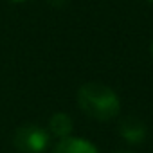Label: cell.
<instances>
[{
	"mask_svg": "<svg viewBox=\"0 0 153 153\" xmlns=\"http://www.w3.org/2000/svg\"><path fill=\"white\" fill-rule=\"evenodd\" d=\"M115 153H133V151H115Z\"/></svg>",
	"mask_w": 153,
	"mask_h": 153,
	"instance_id": "8992f818",
	"label": "cell"
},
{
	"mask_svg": "<svg viewBox=\"0 0 153 153\" xmlns=\"http://www.w3.org/2000/svg\"><path fill=\"white\" fill-rule=\"evenodd\" d=\"M151 56H153V42H151Z\"/></svg>",
	"mask_w": 153,
	"mask_h": 153,
	"instance_id": "52a82bcc",
	"label": "cell"
},
{
	"mask_svg": "<svg viewBox=\"0 0 153 153\" xmlns=\"http://www.w3.org/2000/svg\"><path fill=\"white\" fill-rule=\"evenodd\" d=\"M13 2H24V0H13Z\"/></svg>",
	"mask_w": 153,
	"mask_h": 153,
	"instance_id": "ba28073f",
	"label": "cell"
},
{
	"mask_svg": "<svg viewBox=\"0 0 153 153\" xmlns=\"http://www.w3.org/2000/svg\"><path fill=\"white\" fill-rule=\"evenodd\" d=\"M78 105L96 121H110L121 110L117 94L101 83H85L78 90Z\"/></svg>",
	"mask_w": 153,
	"mask_h": 153,
	"instance_id": "6da1fadb",
	"label": "cell"
},
{
	"mask_svg": "<svg viewBox=\"0 0 153 153\" xmlns=\"http://www.w3.org/2000/svg\"><path fill=\"white\" fill-rule=\"evenodd\" d=\"M13 142L24 153H42L49 146V133L40 126L29 124L16 130Z\"/></svg>",
	"mask_w": 153,
	"mask_h": 153,
	"instance_id": "7a4b0ae2",
	"label": "cell"
},
{
	"mask_svg": "<svg viewBox=\"0 0 153 153\" xmlns=\"http://www.w3.org/2000/svg\"><path fill=\"white\" fill-rule=\"evenodd\" d=\"M121 135H123L126 140L139 142V140L144 139V135H146V128H144L137 119H126V121L121 124Z\"/></svg>",
	"mask_w": 153,
	"mask_h": 153,
	"instance_id": "5b68a950",
	"label": "cell"
},
{
	"mask_svg": "<svg viewBox=\"0 0 153 153\" xmlns=\"http://www.w3.org/2000/svg\"><path fill=\"white\" fill-rule=\"evenodd\" d=\"M49 128L54 135L61 137V139H67L74 128V123L70 119L68 114H63V112H58L51 117V123H49Z\"/></svg>",
	"mask_w": 153,
	"mask_h": 153,
	"instance_id": "277c9868",
	"label": "cell"
},
{
	"mask_svg": "<svg viewBox=\"0 0 153 153\" xmlns=\"http://www.w3.org/2000/svg\"><path fill=\"white\" fill-rule=\"evenodd\" d=\"M52 153H97V149L88 140L67 137V139H61V142L54 148Z\"/></svg>",
	"mask_w": 153,
	"mask_h": 153,
	"instance_id": "3957f363",
	"label": "cell"
},
{
	"mask_svg": "<svg viewBox=\"0 0 153 153\" xmlns=\"http://www.w3.org/2000/svg\"><path fill=\"white\" fill-rule=\"evenodd\" d=\"M149 2H153V0H149Z\"/></svg>",
	"mask_w": 153,
	"mask_h": 153,
	"instance_id": "9c48e42d",
	"label": "cell"
}]
</instances>
